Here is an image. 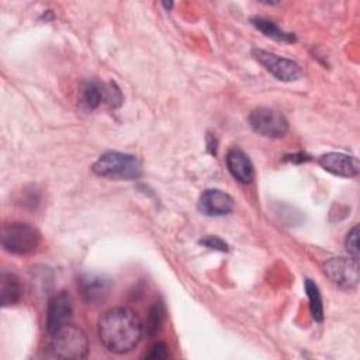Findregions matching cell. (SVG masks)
<instances>
[{"label": "cell", "mask_w": 360, "mask_h": 360, "mask_svg": "<svg viewBox=\"0 0 360 360\" xmlns=\"http://www.w3.org/2000/svg\"><path fill=\"white\" fill-rule=\"evenodd\" d=\"M98 338L103 346L115 354L134 350L142 338V323L128 308H112L98 322Z\"/></svg>", "instance_id": "cell-1"}, {"label": "cell", "mask_w": 360, "mask_h": 360, "mask_svg": "<svg viewBox=\"0 0 360 360\" xmlns=\"http://www.w3.org/2000/svg\"><path fill=\"white\" fill-rule=\"evenodd\" d=\"M91 170L100 176L112 180H134L141 177L142 165L129 153L105 152L93 165Z\"/></svg>", "instance_id": "cell-2"}, {"label": "cell", "mask_w": 360, "mask_h": 360, "mask_svg": "<svg viewBox=\"0 0 360 360\" xmlns=\"http://www.w3.org/2000/svg\"><path fill=\"white\" fill-rule=\"evenodd\" d=\"M49 336V350L55 357L77 360L86 357L89 352V340L86 333L72 323L59 328Z\"/></svg>", "instance_id": "cell-3"}, {"label": "cell", "mask_w": 360, "mask_h": 360, "mask_svg": "<svg viewBox=\"0 0 360 360\" xmlns=\"http://www.w3.org/2000/svg\"><path fill=\"white\" fill-rule=\"evenodd\" d=\"M39 242L41 233L30 224L13 222L3 228L1 245L8 253L28 255L38 248Z\"/></svg>", "instance_id": "cell-4"}, {"label": "cell", "mask_w": 360, "mask_h": 360, "mask_svg": "<svg viewBox=\"0 0 360 360\" xmlns=\"http://www.w3.org/2000/svg\"><path fill=\"white\" fill-rule=\"evenodd\" d=\"M249 124L255 132L267 138H281L288 131V122L285 117L269 107H259L249 115Z\"/></svg>", "instance_id": "cell-5"}, {"label": "cell", "mask_w": 360, "mask_h": 360, "mask_svg": "<svg viewBox=\"0 0 360 360\" xmlns=\"http://www.w3.org/2000/svg\"><path fill=\"white\" fill-rule=\"evenodd\" d=\"M253 55L276 79L281 82H295L302 75L300 65L291 59L263 49H253Z\"/></svg>", "instance_id": "cell-6"}, {"label": "cell", "mask_w": 360, "mask_h": 360, "mask_svg": "<svg viewBox=\"0 0 360 360\" xmlns=\"http://www.w3.org/2000/svg\"><path fill=\"white\" fill-rule=\"evenodd\" d=\"M323 269L330 281L343 290H352L359 284L357 259L333 257L325 263Z\"/></svg>", "instance_id": "cell-7"}, {"label": "cell", "mask_w": 360, "mask_h": 360, "mask_svg": "<svg viewBox=\"0 0 360 360\" xmlns=\"http://www.w3.org/2000/svg\"><path fill=\"white\" fill-rule=\"evenodd\" d=\"M111 287H112L111 280L103 274H94V273L84 274L79 280L80 295L83 301L91 307H97L103 304L107 300L111 291Z\"/></svg>", "instance_id": "cell-8"}, {"label": "cell", "mask_w": 360, "mask_h": 360, "mask_svg": "<svg viewBox=\"0 0 360 360\" xmlns=\"http://www.w3.org/2000/svg\"><path fill=\"white\" fill-rule=\"evenodd\" d=\"M73 314L72 298L66 291H60L55 294L48 301L46 308V330L48 333L56 332L59 328L68 325L70 322Z\"/></svg>", "instance_id": "cell-9"}, {"label": "cell", "mask_w": 360, "mask_h": 360, "mask_svg": "<svg viewBox=\"0 0 360 360\" xmlns=\"http://www.w3.org/2000/svg\"><path fill=\"white\" fill-rule=\"evenodd\" d=\"M318 163L329 173L340 177H354L359 173V160L354 156L329 152L318 158Z\"/></svg>", "instance_id": "cell-10"}, {"label": "cell", "mask_w": 360, "mask_h": 360, "mask_svg": "<svg viewBox=\"0 0 360 360\" xmlns=\"http://www.w3.org/2000/svg\"><path fill=\"white\" fill-rule=\"evenodd\" d=\"M198 208L205 215L221 217L233 210V200L229 194L221 190H207L200 197Z\"/></svg>", "instance_id": "cell-11"}, {"label": "cell", "mask_w": 360, "mask_h": 360, "mask_svg": "<svg viewBox=\"0 0 360 360\" xmlns=\"http://www.w3.org/2000/svg\"><path fill=\"white\" fill-rule=\"evenodd\" d=\"M225 162H226V167H228L229 173L238 181H240L243 184H248L253 180V176H255L253 165H252L249 156L243 150H240L238 148L231 149L226 153Z\"/></svg>", "instance_id": "cell-12"}, {"label": "cell", "mask_w": 360, "mask_h": 360, "mask_svg": "<svg viewBox=\"0 0 360 360\" xmlns=\"http://www.w3.org/2000/svg\"><path fill=\"white\" fill-rule=\"evenodd\" d=\"M22 295L21 283L13 273H3L0 277V302L3 307H11Z\"/></svg>", "instance_id": "cell-13"}, {"label": "cell", "mask_w": 360, "mask_h": 360, "mask_svg": "<svg viewBox=\"0 0 360 360\" xmlns=\"http://www.w3.org/2000/svg\"><path fill=\"white\" fill-rule=\"evenodd\" d=\"M250 21H252V24H253L259 31H262V32H263L266 37H269V38H273V39L281 41V42H294V41H295L294 34L281 30L278 25H276L273 21H270V20H267V18H263V17H253Z\"/></svg>", "instance_id": "cell-14"}, {"label": "cell", "mask_w": 360, "mask_h": 360, "mask_svg": "<svg viewBox=\"0 0 360 360\" xmlns=\"http://www.w3.org/2000/svg\"><path fill=\"white\" fill-rule=\"evenodd\" d=\"M305 291H307V295L309 300V308H311L312 318L315 321L321 322L323 319V307H322V297H321L319 288L312 280L307 278L305 280Z\"/></svg>", "instance_id": "cell-15"}, {"label": "cell", "mask_w": 360, "mask_h": 360, "mask_svg": "<svg viewBox=\"0 0 360 360\" xmlns=\"http://www.w3.org/2000/svg\"><path fill=\"white\" fill-rule=\"evenodd\" d=\"M163 318H165L163 305L160 302H155L149 309V315L146 321V333L149 336H155L159 333L163 325Z\"/></svg>", "instance_id": "cell-16"}, {"label": "cell", "mask_w": 360, "mask_h": 360, "mask_svg": "<svg viewBox=\"0 0 360 360\" xmlns=\"http://www.w3.org/2000/svg\"><path fill=\"white\" fill-rule=\"evenodd\" d=\"M83 98L90 108H96L103 100V89L97 83L90 82L83 89Z\"/></svg>", "instance_id": "cell-17"}, {"label": "cell", "mask_w": 360, "mask_h": 360, "mask_svg": "<svg viewBox=\"0 0 360 360\" xmlns=\"http://www.w3.org/2000/svg\"><path fill=\"white\" fill-rule=\"evenodd\" d=\"M103 97L105 98V103L111 107H120L122 103V93L115 86V83H108L103 89Z\"/></svg>", "instance_id": "cell-18"}, {"label": "cell", "mask_w": 360, "mask_h": 360, "mask_svg": "<svg viewBox=\"0 0 360 360\" xmlns=\"http://www.w3.org/2000/svg\"><path fill=\"white\" fill-rule=\"evenodd\" d=\"M346 249L353 259H359V226L354 225L346 236Z\"/></svg>", "instance_id": "cell-19"}, {"label": "cell", "mask_w": 360, "mask_h": 360, "mask_svg": "<svg viewBox=\"0 0 360 360\" xmlns=\"http://www.w3.org/2000/svg\"><path fill=\"white\" fill-rule=\"evenodd\" d=\"M200 243H201V245H204V246H207L208 249L221 250V252L228 250V245H226L221 238H218V236H212V235L205 236V238L200 239Z\"/></svg>", "instance_id": "cell-20"}, {"label": "cell", "mask_w": 360, "mask_h": 360, "mask_svg": "<svg viewBox=\"0 0 360 360\" xmlns=\"http://www.w3.org/2000/svg\"><path fill=\"white\" fill-rule=\"evenodd\" d=\"M167 357H169V347L162 342L155 343L149 349V352L145 354V359H167Z\"/></svg>", "instance_id": "cell-21"}, {"label": "cell", "mask_w": 360, "mask_h": 360, "mask_svg": "<svg viewBox=\"0 0 360 360\" xmlns=\"http://www.w3.org/2000/svg\"><path fill=\"white\" fill-rule=\"evenodd\" d=\"M163 4H165V7H167V8H170V7H172V6H173V4H172V3H163Z\"/></svg>", "instance_id": "cell-22"}]
</instances>
